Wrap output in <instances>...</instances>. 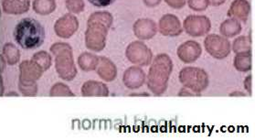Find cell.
Masks as SVG:
<instances>
[{
	"label": "cell",
	"mask_w": 255,
	"mask_h": 140,
	"mask_svg": "<svg viewBox=\"0 0 255 140\" xmlns=\"http://www.w3.org/2000/svg\"><path fill=\"white\" fill-rule=\"evenodd\" d=\"M233 51L236 53L251 51L250 39L245 36L239 37L238 39H235L233 42Z\"/></svg>",
	"instance_id": "21"
},
{
	"label": "cell",
	"mask_w": 255,
	"mask_h": 140,
	"mask_svg": "<svg viewBox=\"0 0 255 140\" xmlns=\"http://www.w3.org/2000/svg\"><path fill=\"white\" fill-rule=\"evenodd\" d=\"M184 28L192 37H200L211 29V21L204 16H189L184 21Z\"/></svg>",
	"instance_id": "5"
},
{
	"label": "cell",
	"mask_w": 255,
	"mask_h": 140,
	"mask_svg": "<svg viewBox=\"0 0 255 140\" xmlns=\"http://www.w3.org/2000/svg\"><path fill=\"white\" fill-rule=\"evenodd\" d=\"M19 71H20L19 80H20L21 84L35 83V81H37L41 76V73L43 72L32 61L23 62L19 65Z\"/></svg>",
	"instance_id": "9"
},
{
	"label": "cell",
	"mask_w": 255,
	"mask_h": 140,
	"mask_svg": "<svg viewBox=\"0 0 255 140\" xmlns=\"http://www.w3.org/2000/svg\"><path fill=\"white\" fill-rule=\"evenodd\" d=\"M50 51L55 56L56 70L61 78L72 80L77 71L73 62L71 46L63 42H57L50 47Z\"/></svg>",
	"instance_id": "3"
},
{
	"label": "cell",
	"mask_w": 255,
	"mask_h": 140,
	"mask_svg": "<svg viewBox=\"0 0 255 140\" xmlns=\"http://www.w3.org/2000/svg\"><path fill=\"white\" fill-rule=\"evenodd\" d=\"M98 73L102 78L110 80L109 75L112 78L115 77V73H116V67L113 64V62H110L106 57L99 58L98 62Z\"/></svg>",
	"instance_id": "14"
},
{
	"label": "cell",
	"mask_w": 255,
	"mask_h": 140,
	"mask_svg": "<svg viewBox=\"0 0 255 140\" xmlns=\"http://www.w3.org/2000/svg\"><path fill=\"white\" fill-rule=\"evenodd\" d=\"M56 4L54 0H35L33 9L39 15H49L55 10Z\"/></svg>",
	"instance_id": "17"
},
{
	"label": "cell",
	"mask_w": 255,
	"mask_h": 140,
	"mask_svg": "<svg viewBox=\"0 0 255 140\" xmlns=\"http://www.w3.org/2000/svg\"><path fill=\"white\" fill-rule=\"evenodd\" d=\"M127 56L130 62L147 65L151 62L152 52L143 42L134 41L128 46Z\"/></svg>",
	"instance_id": "6"
},
{
	"label": "cell",
	"mask_w": 255,
	"mask_h": 140,
	"mask_svg": "<svg viewBox=\"0 0 255 140\" xmlns=\"http://www.w3.org/2000/svg\"><path fill=\"white\" fill-rule=\"evenodd\" d=\"M3 57L6 62L13 65L19 61V51L15 45L12 43H6L3 48Z\"/></svg>",
	"instance_id": "19"
},
{
	"label": "cell",
	"mask_w": 255,
	"mask_h": 140,
	"mask_svg": "<svg viewBox=\"0 0 255 140\" xmlns=\"http://www.w3.org/2000/svg\"><path fill=\"white\" fill-rule=\"evenodd\" d=\"M31 61L36 63L42 71H46L51 65V57L46 51H39L34 54Z\"/></svg>",
	"instance_id": "20"
},
{
	"label": "cell",
	"mask_w": 255,
	"mask_h": 140,
	"mask_svg": "<svg viewBox=\"0 0 255 140\" xmlns=\"http://www.w3.org/2000/svg\"><path fill=\"white\" fill-rule=\"evenodd\" d=\"M251 6L246 0H235L232 4L230 10L228 12L229 17H236L242 21H247L249 16Z\"/></svg>",
	"instance_id": "12"
},
{
	"label": "cell",
	"mask_w": 255,
	"mask_h": 140,
	"mask_svg": "<svg viewBox=\"0 0 255 140\" xmlns=\"http://www.w3.org/2000/svg\"><path fill=\"white\" fill-rule=\"evenodd\" d=\"M79 23L77 18L72 15L68 14L56 21L54 29L56 34L59 37L68 39L77 31Z\"/></svg>",
	"instance_id": "7"
},
{
	"label": "cell",
	"mask_w": 255,
	"mask_h": 140,
	"mask_svg": "<svg viewBox=\"0 0 255 140\" xmlns=\"http://www.w3.org/2000/svg\"><path fill=\"white\" fill-rule=\"evenodd\" d=\"M0 16H1V14H0Z\"/></svg>",
	"instance_id": "32"
},
{
	"label": "cell",
	"mask_w": 255,
	"mask_h": 140,
	"mask_svg": "<svg viewBox=\"0 0 255 140\" xmlns=\"http://www.w3.org/2000/svg\"><path fill=\"white\" fill-rule=\"evenodd\" d=\"M160 2L161 0H144V5L149 7L157 6Z\"/></svg>",
	"instance_id": "28"
},
{
	"label": "cell",
	"mask_w": 255,
	"mask_h": 140,
	"mask_svg": "<svg viewBox=\"0 0 255 140\" xmlns=\"http://www.w3.org/2000/svg\"><path fill=\"white\" fill-rule=\"evenodd\" d=\"M92 5L97 7H106L110 6L116 0H88Z\"/></svg>",
	"instance_id": "26"
},
{
	"label": "cell",
	"mask_w": 255,
	"mask_h": 140,
	"mask_svg": "<svg viewBox=\"0 0 255 140\" xmlns=\"http://www.w3.org/2000/svg\"><path fill=\"white\" fill-rule=\"evenodd\" d=\"M225 2V0H211V5L213 6H220Z\"/></svg>",
	"instance_id": "30"
},
{
	"label": "cell",
	"mask_w": 255,
	"mask_h": 140,
	"mask_svg": "<svg viewBox=\"0 0 255 140\" xmlns=\"http://www.w3.org/2000/svg\"><path fill=\"white\" fill-rule=\"evenodd\" d=\"M4 11L7 14H22L29 9V0H3Z\"/></svg>",
	"instance_id": "13"
},
{
	"label": "cell",
	"mask_w": 255,
	"mask_h": 140,
	"mask_svg": "<svg viewBox=\"0 0 255 140\" xmlns=\"http://www.w3.org/2000/svg\"><path fill=\"white\" fill-rule=\"evenodd\" d=\"M51 96H73L74 95L69 90L68 86L62 84H56L50 91Z\"/></svg>",
	"instance_id": "22"
},
{
	"label": "cell",
	"mask_w": 255,
	"mask_h": 140,
	"mask_svg": "<svg viewBox=\"0 0 255 140\" xmlns=\"http://www.w3.org/2000/svg\"><path fill=\"white\" fill-rule=\"evenodd\" d=\"M204 44L207 51L211 56L215 57L217 59H223L231 52V45L229 40L216 34L208 36Z\"/></svg>",
	"instance_id": "4"
},
{
	"label": "cell",
	"mask_w": 255,
	"mask_h": 140,
	"mask_svg": "<svg viewBox=\"0 0 255 140\" xmlns=\"http://www.w3.org/2000/svg\"><path fill=\"white\" fill-rule=\"evenodd\" d=\"M5 66H6V61H5L3 55H0V73L3 72Z\"/></svg>",
	"instance_id": "29"
},
{
	"label": "cell",
	"mask_w": 255,
	"mask_h": 140,
	"mask_svg": "<svg viewBox=\"0 0 255 140\" xmlns=\"http://www.w3.org/2000/svg\"><path fill=\"white\" fill-rule=\"evenodd\" d=\"M159 30L161 34L169 37L178 36L182 32V27L178 17L171 14H167L159 21Z\"/></svg>",
	"instance_id": "8"
},
{
	"label": "cell",
	"mask_w": 255,
	"mask_h": 140,
	"mask_svg": "<svg viewBox=\"0 0 255 140\" xmlns=\"http://www.w3.org/2000/svg\"><path fill=\"white\" fill-rule=\"evenodd\" d=\"M99 58L95 56L92 53H83L78 59V62L80 67L82 68L84 71H92L95 70L96 66L98 65Z\"/></svg>",
	"instance_id": "16"
},
{
	"label": "cell",
	"mask_w": 255,
	"mask_h": 140,
	"mask_svg": "<svg viewBox=\"0 0 255 140\" xmlns=\"http://www.w3.org/2000/svg\"><path fill=\"white\" fill-rule=\"evenodd\" d=\"M14 38L23 49H36L44 41V28L38 20L26 17L17 23L14 30Z\"/></svg>",
	"instance_id": "2"
},
{
	"label": "cell",
	"mask_w": 255,
	"mask_h": 140,
	"mask_svg": "<svg viewBox=\"0 0 255 140\" xmlns=\"http://www.w3.org/2000/svg\"><path fill=\"white\" fill-rule=\"evenodd\" d=\"M201 47L196 41H187L181 45L178 50V55L184 62H193L200 56Z\"/></svg>",
	"instance_id": "10"
},
{
	"label": "cell",
	"mask_w": 255,
	"mask_h": 140,
	"mask_svg": "<svg viewBox=\"0 0 255 140\" xmlns=\"http://www.w3.org/2000/svg\"><path fill=\"white\" fill-rule=\"evenodd\" d=\"M19 90L23 95L26 96H34L37 94V85L35 83L31 84H21L19 83Z\"/></svg>",
	"instance_id": "25"
},
{
	"label": "cell",
	"mask_w": 255,
	"mask_h": 140,
	"mask_svg": "<svg viewBox=\"0 0 255 140\" xmlns=\"http://www.w3.org/2000/svg\"><path fill=\"white\" fill-rule=\"evenodd\" d=\"M3 95V84H2V78H1V73H0V96Z\"/></svg>",
	"instance_id": "31"
},
{
	"label": "cell",
	"mask_w": 255,
	"mask_h": 140,
	"mask_svg": "<svg viewBox=\"0 0 255 140\" xmlns=\"http://www.w3.org/2000/svg\"><path fill=\"white\" fill-rule=\"evenodd\" d=\"M210 0H189V6L195 11L205 10L209 6Z\"/></svg>",
	"instance_id": "24"
},
{
	"label": "cell",
	"mask_w": 255,
	"mask_h": 140,
	"mask_svg": "<svg viewBox=\"0 0 255 140\" xmlns=\"http://www.w3.org/2000/svg\"><path fill=\"white\" fill-rule=\"evenodd\" d=\"M234 66L239 71L247 72L252 68V54L251 51L241 52L234 60Z\"/></svg>",
	"instance_id": "18"
},
{
	"label": "cell",
	"mask_w": 255,
	"mask_h": 140,
	"mask_svg": "<svg viewBox=\"0 0 255 140\" xmlns=\"http://www.w3.org/2000/svg\"><path fill=\"white\" fill-rule=\"evenodd\" d=\"M112 22L113 17L109 12H95L92 14L85 33V43L88 49L101 51L106 47V35Z\"/></svg>",
	"instance_id": "1"
},
{
	"label": "cell",
	"mask_w": 255,
	"mask_h": 140,
	"mask_svg": "<svg viewBox=\"0 0 255 140\" xmlns=\"http://www.w3.org/2000/svg\"><path fill=\"white\" fill-rule=\"evenodd\" d=\"M242 30V26L241 24L235 20V19H229L222 23L221 26V32L222 35H224L225 37L232 38L234 37L235 35H238Z\"/></svg>",
	"instance_id": "15"
},
{
	"label": "cell",
	"mask_w": 255,
	"mask_h": 140,
	"mask_svg": "<svg viewBox=\"0 0 255 140\" xmlns=\"http://www.w3.org/2000/svg\"><path fill=\"white\" fill-rule=\"evenodd\" d=\"M166 4L173 7V8H181L185 6L186 0H166Z\"/></svg>",
	"instance_id": "27"
},
{
	"label": "cell",
	"mask_w": 255,
	"mask_h": 140,
	"mask_svg": "<svg viewBox=\"0 0 255 140\" xmlns=\"http://www.w3.org/2000/svg\"><path fill=\"white\" fill-rule=\"evenodd\" d=\"M66 7L72 13H80L84 9L83 0H66Z\"/></svg>",
	"instance_id": "23"
},
{
	"label": "cell",
	"mask_w": 255,
	"mask_h": 140,
	"mask_svg": "<svg viewBox=\"0 0 255 140\" xmlns=\"http://www.w3.org/2000/svg\"><path fill=\"white\" fill-rule=\"evenodd\" d=\"M133 31L138 39H149L156 33V26L151 19H138L133 25Z\"/></svg>",
	"instance_id": "11"
}]
</instances>
